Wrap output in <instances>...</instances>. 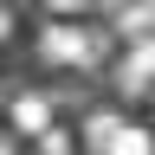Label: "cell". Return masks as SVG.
<instances>
[{
    "label": "cell",
    "instance_id": "cell-1",
    "mask_svg": "<svg viewBox=\"0 0 155 155\" xmlns=\"http://www.w3.org/2000/svg\"><path fill=\"white\" fill-rule=\"evenodd\" d=\"M32 52H39V65H52V71H71V65H91L97 58V39L84 26H71V19H45L32 39Z\"/></svg>",
    "mask_w": 155,
    "mask_h": 155
},
{
    "label": "cell",
    "instance_id": "cell-2",
    "mask_svg": "<svg viewBox=\"0 0 155 155\" xmlns=\"http://www.w3.org/2000/svg\"><path fill=\"white\" fill-rule=\"evenodd\" d=\"M78 142H84V149H123V155H142V149H155V136L136 129V123H123V116H110V110H97L91 123H84Z\"/></svg>",
    "mask_w": 155,
    "mask_h": 155
},
{
    "label": "cell",
    "instance_id": "cell-3",
    "mask_svg": "<svg viewBox=\"0 0 155 155\" xmlns=\"http://www.w3.org/2000/svg\"><path fill=\"white\" fill-rule=\"evenodd\" d=\"M155 84V32H142L136 45L116 58V91H129V97H142Z\"/></svg>",
    "mask_w": 155,
    "mask_h": 155
},
{
    "label": "cell",
    "instance_id": "cell-4",
    "mask_svg": "<svg viewBox=\"0 0 155 155\" xmlns=\"http://www.w3.org/2000/svg\"><path fill=\"white\" fill-rule=\"evenodd\" d=\"M52 110H58V104H52L45 91H19V97H13V129H19V136L52 129Z\"/></svg>",
    "mask_w": 155,
    "mask_h": 155
},
{
    "label": "cell",
    "instance_id": "cell-5",
    "mask_svg": "<svg viewBox=\"0 0 155 155\" xmlns=\"http://www.w3.org/2000/svg\"><path fill=\"white\" fill-rule=\"evenodd\" d=\"M32 149H39V155H65V149H71V136L52 123V129H39V136H32Z\"/></svg>",
    "mask_w": 155,
    "mask_h": 155
},
{
    "label": "cell",
    "instance_id": "cell-6",
    "mask_svg": "<svg viewBox=\"0 0 155 155\" xmlns=\"http://www.w3.org/2000/svg\"><path fill=\"white\" fill-rule=\"evenodd\" d=\"M39 7H45V19H71V13H84L91 0H39Z\"/></svg>",
    "mask_w": 155,
    "mask_h": 155
}]
</instances>
